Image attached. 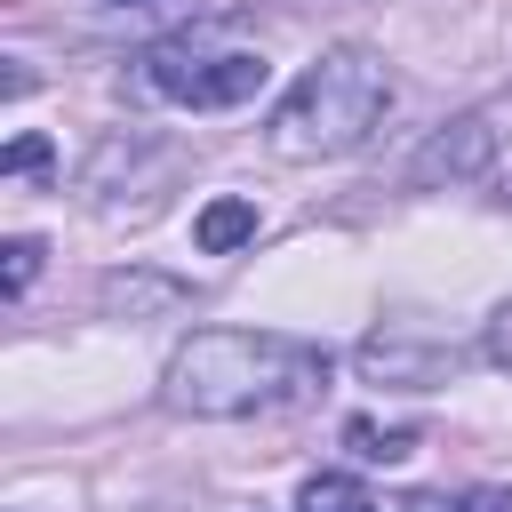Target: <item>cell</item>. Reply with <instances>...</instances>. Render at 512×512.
<instances>
[{"mask_svg":"<svg viewBox=\"0 0 512 512\" xmlns=\"http://www.w3.org/2000/svg\"><path fill=\"white\" fill-rule=\"evenodd\" d=\"M320 384H328V352L304 336H280V328H192L160 368V400L176 416H208V424L296 408Z\"/></svg>","mask_w":512,"mask_h":512,"instance_id":"cell-1","label":"cell"},{"mask_svg":"<svg viewBox=\"0 0 512 512\" xmlns=\"http://www.w3.org/2000/svg\"><path fill=\"white\" fill-rule=\"evenodd\" d=\"M384 104H392L384 56L376 48H328L320 64H304L288 80V96L264 120V144L280 160H344V152H360L376 136Z\"/></svg>","mask_w":512,"mask_h":512,"instance_id":"cell-2","label":"cell"},{"mask_svg":"<svg viewBox=\"0 0 512 512\" xmlns=\"http://www.w3.org/2000/svg\"><path fill=\"white\" fill-rule=\"evenodd\" d=\"M144 80H152V96H168V104L232 112V104L264 96L272 64H264L256 48H192V40H176V48H152V56H144Z\"/></svg>","mask_w":512,"mask_h":512,"instance_id":"cell-3","label":"cell"},{"mask_svg":"<svg viewBox=\"0 0 512 512\" xmlns=\"http://www.w3.org/2000/svg\"><path fill=\"white\" fill-rule=\"evenodd\" d=\"M408 176L416 184H480L488 200H512V128H504V104H480V112L432 128V144L416 152Z\"/></svg>","mask_w":512,"mask_h":512,"instance_id":"cell-4","label":"cell"},{"mask_svg":"<svg viewBox=\"0 0 512 512\" xmlns=\"http://www.w3.org/2000/svg\"><path fill=\"white\" fill-rule=\"evenodd\" d=\"M464 368V344L448 336H416V328H376L360 344V376L368 384H400V392H432Z\"/></svg>","mask_w":512,"mask_h":512,"instance_id":"cell-5","label":"cell"},{"mask_svg":"<svg viewBox=\"0 0 512 512\" xmlns=\"http://www.w3.org/2000/svg\"><path fill=\"white\" fill-rule=\"evenodd\" d=\"M192 240H200V256H232V248H248V240H256V200H240V192L208 200L200 224H192Z\"/></svg>","mask_w":512,"mask_h":512,"instance_id":"cell-6","label":"cell"},{"mask_svg":"<svg viewBox=\"0 0 512 512\" xmlns=\"http://www.w3.org/2000/svg\"><path fill=\"white\" fill-rule=\"evenodd\" d=\"M416 440H424L416 424H376V416H352V424H344V448H352L360 464H400Z\"/></svg>","mask_w":512,"mask_h":512,"instance_id":"cell-7","label":"cell"},{"mask_svg":"<svg viewBox=\"0 0 512 512\" xmlns=\"http://www.w3.org/2000/svg\"><path fill=\"white\" fill-rule=\"evenodd\" d=\"M296 512H384L352 472H312L304 488H296Z\"/></svg>","mask_w":512,"mask_h":512,"instance_id":"cell-8","label":"cell"},{"mask_svg":"<svg viewBox=\"0 0 512 512\" xmlns=\"http://www.w3.org/2000/svg\"><path fill=\"white\" fill-rule=\"evenodd\" d=\"M0 256H8V264H0V288H8V296H24V288H32V272H40V240L24 232V240H8Z\"/></svg>","mask_w":512,"mask_h":512,"instance_id":"cell-9","label":"cell"},{"mask_svg":"<svg viewBox=\"0 0 512 512\" xmlns=\"http://www.w3.org/2000/svg\"><path fill=\"white\" fill-rule=\"evenodd\" d=\"M176 296H184L176 280H136V288L128 280H104V304H176Z\"/></svg>","mask_w":512,"mask_h":512,"instance_id":"cell-10","label":"cell"},{"mask_svg":"<svg viewBox=\"0 0 512 512\" xmlns=\"http://www.w3.org/2000/svg\"><path fill=\"white\" fill-rule=\"evenodd\" d=\"M480 352H488L496 368H512V296H504V304L488 312V336H480Z\"/></svg>","mask_w":512,"mask_h":512,"instance_id":"cell-11","label":"cell"},{"mask_svg":"<svg viewBox=\"0 0 512 512\" xmlns=\"http://www.w3.org/2000/svg\"><path fill=\"white\" fill-rule=\"evenodd\" d=\"M0 168H8V176H32V168H48V144H40V136H16V144L0 152Z\"/></svg>","mask_w":512,"mask_h":512,"instance_id":"cell-12","label":"cell"},{"mask_svg":"<svg viewBox=\"0 0 512 512\" xmlns=\"http://www.w3.org/2000/svg\"><path fill=\"white\" fill-rule=\"evenodd\" d=\"M456 512H512V488L480 480V488H464V496H456Z\"/></svg>","mask_w":512,"mask_h":512,"instance_id":"cell-13","label":"cell"},{"mask_svg":"<svg viewBox=\"0 0 512 512\" xmlns=\"http://www.w3.org/2000/svg\"><path fill=\"white\" fill-rule=\"evenodd\" d=\"M384 512H456L448 496H400V504H384Z\"/></svg>","mask_w":512,"mask_h":512,"instance_id":"cell-14","label":"cell"},{"mask_svg":"<svg viewBox=\"0 0 512 512\" xmlns=\"http://www.w3.org/2000/svg\"><path fill=\"white\" fill-rule=\"evenodd\" d=\"M112 8H136V0H112Z\"/></svg>","mask_w":512,"mask_h":512,"instance_id":"cell-15","label":"cell"}]
</instances>
